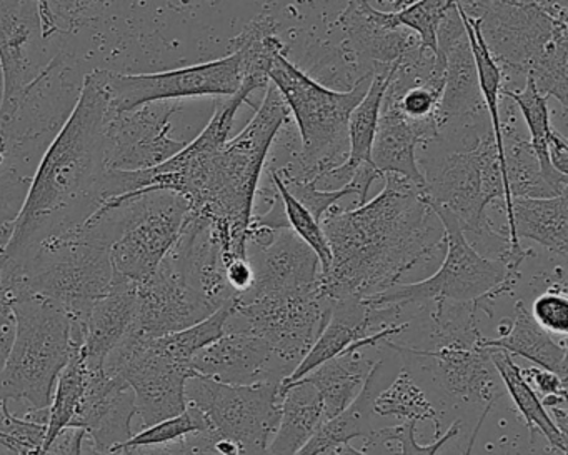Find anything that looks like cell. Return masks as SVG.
Masks as SVG:
<instances>
[{
  "label": "cell",
  "mask_w": 568,
  "mask_h": 455,
  "mask_svg": "<svg viewBox=\"0 0 568 455\" xmlns=\"http://www.w3.org/2000/svg\"><path fill=\"white\" fill-rule=\"evenodd\" d=\"M121 202L122 229L111 245L114 275L141 284L154 274L178 242L191 205L178 192L138 191L114 198Z\"/></svg>",
  "instance_id": "11"
},
{
  "label": "cell",
  "mask_w": 568,
  "mask_h": 455,
  "mask_svg": "<svg viewBox=\"0 0 568 455\" xmlns=\"http://www.w3.org/2000/svg\"><path fill=\"white\" fill-rule=\"evenodd\" d=\"M457 0H415L398 11L388 12V19L395 28L408 29L417 36L420 48L437 54V31L448 9L454 8Z\"/></svg>",
  "instance_id": "40"
},
{
  "label": "cell",
  "mask_w": 568,
  "mask_h": 455,
  "mask_svg": "<svg viewBox=\"0 0 568 455\" xmlns=\"http://www.w3.org/2000/svg\"><path fill=\"white\" fill-rule=\"evenodd\" d=\"M400 311L394 307H372L364 299H335L331 317L318 334L308 354L298 362L297 367L284 378L282 385L301 381L328 358L347 351L352 344L377 334L384 328L397 325Z\"/></svg>",
  "instance_id": "26"
},
{
  "label": "cell",
  "mask_w": 568,
  "mask_h": 455,
  "mask_svg": "<svg viewBox=\"0 0 568 455\" xmlns=\"http://www.w3.org/2000/svg\"><path fill=\"white\" fill-rule=\"evenodd\" d=\"M531 317L548 334L564 338L568 332V301L565 282L554 284L535 299Z\"/></svg>",
  "instance_id": "47"
},
{
  "label": "cell",
  "mask_w": 568,
  "mask_h": 455,
  "mask_svg": "<svg viewBox=\"0 0 568 455\" xmlns=\"http://www.w3.org/2000/svg\"><path fill=\"white\" fill-rule=\"evenodd\" d=\"M2 95H4V82H2V71H0V104H2Z\"/></svg>",
  "instance_id": "57"
},
{
  "label": "cell",
  "mask_w": 568,
  "mask_h": 455,
  "mask_svg": "<svg viewBox=\"0 0 568 455\" xmlns=\"http://www.w3.org/2000/svg\"><path fill=\"white\" fill-rule=\"evenodd\" d=\"M135 394L121 374L105 368H89L81 404L69 427L88 434L85 444L99 452L121 447L134 435Z\"/></svg>",
  "instance_id": "22"
},
{
  "label": "cell",
  "mask_w": 568,
  "mask_h": 455,
  "mask_svg": "<svg viewBox=\"0 0 568 455\" xmlns=\"http://www.w3.org/2000/svg\"><path fill=\"white\" fill-rule=\"evenodd\" d=\"M12 222L0 221V272L4 267V254L6 245H8L9 239H11Z\"/></svg>",
  "instance_id": "53"
},
{
  "label": "cell",
  "mask_w": 568,
  "mask_h": 455,
  "mask_svg": "<svg viewBox=\"0 0 568 455\" xmlns=\"http://www.w3.org/2000/svg\"><path fill=\"white\" fill-rule=\"evenodd\" d=\"M488 354H490L491 362H494L495 368H497L498 375L504 382L505 391L514 401L515 408L525 418L531 441H534L535 432L540 431V434H544L548 445L554 451L567 455V435L558 431L557 425L541 405L540 397L525 381L520 367L515 364L514 357L507 352L500 351V348H488Z\"/></svg>",
  "instance_id": "34"
},
{
  "label": "cell",
  "mask_w": 568,
  "mask_h": 455,
  "mask_svg": "<svg viewBox=\"0 0 568 455\" xmlns=\"http://www.w3.org/2000/svg\"><path fill=\"white\" fill-rule=\"evenodd\" d=\"M244 64L241 52L232 51L225 58L205 64L155 72V74L124 75L105 71V89L112 111H131L151 102L179 99L231 98L241 91Z\"/></svg>",
  "instance_id": "14"
},
{
  "label": "cell",
  "mask_w": 568,
  "mask_h": 455,
  "mask_svg": "<svg viewBox=\"0 0 568 455\" xmlns=\"http://www.w3.org/2000/svg\"><path fill=\"white\" fill-rule=\"evenodd\" d=\"M458 4V0H457ZM457 4L448 9L437 31L438 54L445 59V82L438 102V134L445 129L475 128L487 111L478 84L477 65Z\"/></svg>",
  "instance_id": "18"
},
{
  "label": "cell",
  "mask_w": 568,
  "mask_h": 455,
  "mask_svg": "<svg viewBox=\"0 0 568 455\" xmlns=\"http://www.w3.org/2000/svg\"><path fill=\"white\" fill-rule=\"evenodd\" d=\"M102 368L121 374L131 385L141 431L181 415L187 408L185 384L194 372L165 354L158 338L139 337L129 332L105 358Z\"/></svg>",
  "instance_id": "13"
},
{
  "label": "cell",
  "mask_w": 568,
  "mask_h": 455,
  "mask_svg": "<svg viewBox=\"0 0 568 455\" xmlns=\"http://www.w3.org/2000/svg\"><path fill=\"white\" fill-rule=\"evenodd\" d=\"M212 432H194L168 444L119 447L111 452H99L84 444V455H219Z\"/></svg>",
  "instance_id": "45"
},
{
  "label": "cell",
  "mask_w": 568,
  "mask_h": 455,
  "mask_svg": "<svg viewBox=\"0 0 568 455\" xmlns=\"http://www.w3.org/2000/svg\"><path fill=\"white\" fill-rule=\"evenodd\" d=\"M267 74L301 132V155L285 169L315 184L342 164L341 155L347 158L348 115L367 92L372 75H362L351 91H332L295 68L284 51L272 58Z\"/></svg>",
  "instance_id": "6"
},
{
  "label": "cell",
  "mask_w": 568,
  "mask_h": 455,
  "mask_svg": "<svg viewBox=\"0 0 568 455\" xmlns=\"http://www.w3.org/2000/svg\"><path fill=\"white\" fill-rule=\"evenodd\" d=\"M381 362H375L355 401L342 414L322 422L321 427L295 455H321L327 448L348 444L352 438L357 437L372 441L375 432L372 414H374V398L377 397V388L381 385Z\"/></svg>",
  "instance_id": "31"
},
{
  "label": "cell",
  "mask_w": 568,
  "mask_h": 455,
  "mask_svg": "<svg viewBox=\"0 0 568 455\" xmlns=\"http://www.w3.org/2000/svg\"><path fill=\"white\" fill-rule=\"evenodd\" d=\"M4 361H6V354L4 352L0 351V372H2V367H4ZM2 402V401H0Z\"/></svg>",
  "instance_id": "59"
},
{
  "label": "cell",
  "mask_w": 568,
  "mask_h": 455,
  "mask_svg": "<svg viewBox=\"0 0 568 455\" xmlns=\"http://www.w3.org/2000/svg\"><path fill=\"white\" fill-rule=\"evenodd\" d=\"M6 155V144H4V141H2V139H0V158H4Z\"/></svg>",
  "instance_id": "58"
},
{
  "label": "cell",
  "mask_w": 568,
  "mask_h": 455,
  "mask_svg": "<svg viewBox=\"0 0 568 455\" xmlns=\"http://www.w3.org/2000/svg\"><path fill=\"white\" fill-rule=\"evenodd\" d=\"M232 312H234V299L225 302L222 307H219L214 314L209 315L204 321L197 322V324L191 325L184 331L172 332V334L155 338H158V344L161 345L165 354L191 367L192 357L199 351L224 335L225 324H227Z\"/></svg>",
  "instance_id": "39"
},
{
  "label": "cell",
  "mask_w": 568,
  "mask_h": 455,
  "mask_svg": "<svg viewBox=\"0 0 568 455\" xmlns=\"http://www.w3.org/2000/svg\"><path fill=\"white\" fill-rule=\"evenodd\" d=\"M247 259L254 282L239 295L264 297L321 291V261L292 229L248 228Z\"/></svg>",
  "instance_id": "16"
},
{
  "label": "cell",
  "mask_w": 568,
  "mask_h": 455,
  "mask_svg": "<svg viewBox=\"0 0 568 455\" xmlns=\"http://www.w3.org/2000/svg\"><path fill=\"white\" fill-rule=\"evenodd\" d=\"M45 44L38 0H0L2 104L14 101L51 62L45 58Z\"/></svg>",
  "instance_id": "21"
},
{
  "label": "cell",
  "mask_w": 568,
  "mask_h": 455,
  "mask_svg": "<svg viewBox=\"0 0 568 455\" xmlns=\"http://www.w3.org/2000/svg\"><path fill=\"white\" fill-rule=\"evenodd\" d=\"M194 375L222 384L284 382L292 372L274 348L247 328H225L224 335L192 357Z\"/></svg>",
  "instance_id": "20"
},
{
  "label": "cell",
  "mask_w": 568,
  "mask_h": 455,
  "mask_svg": "<svg viewBox=\"0 0 568 455\" xmlns=\"http://www.w3.org/2000/svg\"><path fill=\"white\" fill-rule=\"evenodd\" d=\"M420 168L428 205L447 209L460 222L465 234L478 241H508L494 231L487 208L504 201V162L498 155L491 129L474 145L448 152L442 158L424 159Z\"/></svg>",
  "instance_id": "9"
},
{
  "label": "cell",
  "mask_w": 568,
  "mask_h": 455,
  "mask_svg": "<svg viewBox=\"0 0 568 455\" xmlns=\"http://www.w3.org/2000/svg\"><path fill=\"white\" fill-rule=\"evenodd\" d=\"M229 285L235 294H244L245 291L251 289L254 282V271H252L251 262L247 257L232 259L225 269Z\"/></svg>",
  "instance_id": "51"
},
{
  "label": "cell",
  "mask_w": 568,
  "mask_h": 455,
  "mask_svg": "<svg viewBox=\"0 0 568 455\" xmlns=\"http://www.w3.org/2000/svg\"><path fill=\"white\" fill-rule=\"evenodd\" d=\"M432 347H475L481 338L477 328L478 302H430Z\"/></svg>",
  "instance_id": "37"
},
{
  "label": "cell",
  "mask_w": 568,
  "mask_h": 455,
  "mask_svg": "<svg viewBox=\"0 0 568 455\" xmlns=\"http://www.w3.org/2000/svg\"><path fill=\"white\" fill-rule=\"evenodd\" d=\"M384 2H390V4H392V0H384Z\"/></svg>",
  "instance_id": "60"
},
{
  "label": "cell",
  "mask_w": 568,
  "mask_h": 455,
  "mask_svg": "<svg viewBox=\"0 0 568 455\" xmlns=\"http://www.w3.org/2000/svg\"><path fill=\"white\" fill-rule=\"evenodd\" d=\"M334 301L324 292L297 295H235L225 328H247L264 338L292 371L308 354L331 317Z\"/></svg>",
  "instance_id": "12"
},
{
  "label": "cell",
  "mask_w": 568,
  "mask_h": 455,
  "mask_svg": "<svg viewBox=\"0 0 568 455\" xmlns=\"http://www.w3.org/2000/svg\"><path fill=\"white\" fill-rule=\"evenodd\" d=\"M109 114L105 71L89 72L68 121L45 149L29 181L12 222L2 269L19 267L42 242L84 224L108 202Z\"/></svg>",
  "instance_id": "2"
},
{
  "label": "cell",
  "mask_w": 568,
  "mask_h": 455,
  "mask_svg": "<svg viewBox=\"0 0 568 455\" xmlns=\"http://www.w3.org/2000/svg\"><path fill=\"white\" fill-rule=\"evenodd\" d=\"M485 2H505V4H534V2H540V0H485Z\"/></svg>",
  "instance_id": "55"
},
{
  "label": "cell",
  "mask_w": 568,
  "mask_h": 455,
  "mask_svg": "<svg viewBox=\"0 0 568 455\" xmlns=\"http://www.w3.org/2000/svg\"><path fill=\"white\" fill-rule=\"evenodd\" d=\"M501 139H504L505 214H510L514 198L544 199L565 194L560 189L555 188L541 171L530 141L521 138L510 124H504V122H501Z\"/></svg>",
  "instance_id": "32"
},
{
  "label": "cell",
  "mask_w": 568,
  "mask_h": 455,
  "mask_svg": "<svg viewBox=\"0 0 568 455\" xmlns=\"http://www.w3.org/2000/svg\"><path fill=\"white\" fill-rule=\"evenodd\" d=\"M191 285L169 254L151 277L138 284V305L132 334L155 338L184 331L214 314Z\"/></svg>",
  "instance_id": "19"
},
{
  "label": "cell",
  "mask_w": 568,
  "mask_h": 455,
  "mask_svg": "<svg viewBox=\"0 0 568 455\" xmlns=\"http://www.w3.org/2000/svg\"><path fill=\"white\" fill-rule=\"evenodd\" d=\"M478 345L485 348H500L511 357L527 358L537 367L555 372L561 378H567V345L557 342L554 335L540 327L531 317L524 302H515V318L508 332H501L500 337L485 338L481 335Z\"/></svg>",
  "instance_id": "29"
},
{
  "label": "cell",
  "mask_w": 568,
  "mask_h": 455,
  "mask_svg": "<svg viewBox=\"0 0 568 455\" xmlns=\"http://www.w3.org/2000/svg\"><path fill=\"white\" fill-rule=\"evenodd\" d=\"M508 247L498 261L511 272H520V265L534 257L531 249H524L520 239L537 242L548 251L567 257L568 252V198L531 199L514 198L507 215Z\"/></svg>",
  "instance_id": "25"
},
{
  "label": "cell",
  "mask_w": 568,
  "mask_h": 455,
  "mask_svg": "<svg viewBox=\"0 0 568 455\" xmlns=\"http://www.w3.org/2000/svg\"><path fill=\"white\" fill-rule=\"evenodd\" d=\"M281 418L267 447V455H295L324 422L321 394L311 382L281 385Z\"/></svg>",
  "instance_id": "28"
},
{
  "label": "cell",
  "mask_w": 568,
  "mask_h": 455,
  "mask_svg": "<svg viewBox=\"0 0 568 455\" xmlns=\"http://www.w3.org/2000/svg\"><path fill=\"white\" fill-rule=\"evenodd\" d=\"M501 98L510 99L515 102L528 132H530V145L540 162L541 171L547 175L548 181L560 189L561 192L568 191V175L560 174L551 168L547 154V138L550 132V114H548V99L538 92L534 79L525 78V85L520 92L501 91Z\"/></svg>",
  "instance_id": "35"
},
{
  "label": "cell",
  "mask_w": 568,
  "mask_h": 455,
  "mask_svg": "<svg viewBox=\"0 0 568 455\" xmlns=\"http://www.w3.org/2000/svg\"><path fill=\"white\" fill-rule=\"evenodd\" d=\"M288 109L268 82L265 98L252 121L234 139L217 129L204 131L174 158L148 171H119L121 194L172 191L185 198L192 214L214 229L225 259L247 257L248 228L265 159L275 135L287 121Z\"/></svg>",
  "instance_id": "1"
},
{
  "label": "cell",
  "mask_w": 568,
  "mask_h": 455,
  "mask_svg": "<svg viewBox=\"0 0 568 455\" xmlns=\"http://www.w3.org/2000/svg\"><path fill=\"white\" fill-rule=\"evenodd\" d=\"M85 441H88L85 431L79 427H65L42 455H84Z\"/></svg>",
  "instance_id": "49"
},
{
  "label": "cell",
  "mask_w": 568,
  "mask_h": 455,
  "mask_svg": "<svg viewBox=\"0 0 568 455\" xmlns=\"http://www.w3.org/2000/svg\"><path fill=\"white\" fill-rule=\"evenodd\" d=\"M138 305V285L114 275L111 289L79 322H72L71 341L79 345L91 371L102 368L105 358L131 332Z\"/></svg>",
  "instance_id": "24"
},
{
  "label": "cell",
  "mask_w": 568,
  "mask_h": 455,
  "mask_svg": "<svg viewBox=\"0 0 568 455\" xmlns=\"http://www.w3.org/2000/svg\"><path fill=\"white\" fill-rule=\"evenodd\" d=\"M16 337L14 299L0 289V351L8 354Z\"/></svg>",
  "instance_id": "50"
},
{
  "label": "cell",
  "mask_w": 568,
  "mask_h": 455,
  "mask_svg": "<svg viewBox=\"0 0 568 455\" xmlns=\"http://www.w3.org/2000/svg\"><path fill=\"white\" fill-rule=\"evenodd\" d=\"M14 312L16 337L0 372V401L44 411L71 355L72 321L54 302L32 294L18 295Z\"/></svg>",
  "instance_id": "7"
},
{
  "label": "cell",
  "mask_w": 568,
  "mask_h": 455,
  "mask_svg": "<svg viewBox=\"0 0 568 455\" xmlns=\"http://www.w3.org/2000/svg\"><path fill=\"white\" fill-rule=\"evenodd\" d=\"M98 0H38L39 18L45 41L55 34H69L84 21Z\"/></svg>",
  "instance_id": "44"
},
{
  "label": "cell",
  "mask_w": 568,
  "mask_h": 455,
  "mask_svg": "<svg viewBox=\"0 0 568 455\" xmlns=\"http://www.w3.org/2000/svg\"><path fill=\"white\" fill-rule=\"evenodd\" d=\"M392 69L372 74L371 84L362 101L355 105L348 115L347 158L337 168L331 169L325 178L342 179L347 184L355 171L362 164H372V144L377 131L378 115H381L382 101L390 81ZM374 165V164H372ZM324 178V179H325Z\"/></svg>",
  "instance_id": "33"
},
{
  "label": "cell",
  "mask_w": 568,
  "mask_h": 455,
  "mask_svg": "<svg viewBox=\"0 0 568 455\" xmlns=\"http://www.w3.org/2000/svg\"><path fill=\"white\" fill-rule=\"evenodd\" d=\"M278 178L284 182L285 189L314 215L315 221L322 222L331 209L335 208L341 199L348 198V195H355V189L351 184H344L341 189L335 191H321L315 188L314 182L308 179L295 175L294 172L287 171V169H281L277 171Z\"/></svg>",
  "instance_id": "43"
},
{
  "label": "cell",
  "mask_w": 568,
  "mask_h": 455,
  "mask_svg": "<svg viewBox=\"0 0 568 455\" xmlns=\"http://www.w3.org/2000/svg\"><path fill=\"white\" fill-rule=\"evenodd\" d=\"M460 434V421H455L447 434L435 438L432 444L420 445L417 442V422H405L394 427L381 428L374 432L371 442H397L400 444V455H437L445 444Z\"/></svg>",
  "instance_id": "46"
},
{
  "label": "cell",
  "mask_w": 568,
  "mask_h": 455,
  "mask_svg": "<svg viewBox=\"0 0 568 455\" xmlns=\"http://www.w3.org/2000/svg\"><path fill=\"white\" fill-rule=\"evenodd\" d=\"M444 229L445 257L438 271L414 284H397L381 294L365 297L372 307H394L402 312L407 305L435 301L478 302L490 312L501 295L514 294L520 272H511L498 259L478 252L447 209L430 205Z\"/></svg>",
  "instance_id": "8"
},
{
  "label": "cell",
  "mask_w": 568,
  "mask_h": 455,
  "mask_svg": "<svg viewBox=\"0 0 568 455\" xmlns=\"http://www.w3.org/2000/svg\"><path fill=\"white\" fill-rule=\"evenodd\" d=\"M424 189L388 174L377 198L352 211L331 209L325 214L321 225L332 262L321 289L328 299H365L388 291L444 247V229Z\"/></svg>",
  "instance_id": "3"
},
{
  "label": "cell",
  "mask_w": 568,
  "mask_h": 455,
  "mask_svg": "<svg viewBox=\"0 0 568 455\" xmlns=\"http://www.w3.org/2000/svg\"><path fill=\"white\" fill-rule=\"evenodd\" d=\"M547 154L551 168L560 174L568 175V144L567 139L555 131L554 128L548 132L547 138Z\"/></svg>",
  "instance_id": "52"
},
{
  "label": "cell",
  "mask_w": 568,
  "mask_h": 455,
  "mask_svg": "<svg viewBox=\"0 0 568 455\" xmlns=\"http://www.w3.org/2000/svg\"><path fill=\"white\" fill-rule=\"evenodd\" d=\"M415 0H392V4H395V8H404V6L412 4Z\"/></svg>",
  "instance_id": "56"
},
{
  "label": "cell",
  "mask_w": 568,
  "mask_h": 455,
  "mask_svg": "<svg viewBox=\"0 0 568 455\" xmlns=\"http://www.w3.org/2000/svg\"><path fill=\"white\" fill-rule=\"evenodd\" d=\"M321 455H367L365 452L358 451V448L352 447L351 442L348 444L335 445V447L327 448L322 452Z\"/></svg>",
  "instance_id": "54"
},
{
  "label": "cell",
  "mask_w": 568,
  "mask_h": 455,
  "mask_svg": "<svg viewBox=\"0 0 568 455\" xmlns=\"http://www.w3.org/2000/svg\"><path fill=\"white\" fill-rule=\"evenodd\" d=\"M211 432L207 418L204 417L199 408L187 405L181 415L165 418L151 427L142 428L138 434L132 435L121 447H142V445L168 444V442L178 441L185 435L194 432ZM119 448V447H118Z\"/></svg>",
  "instance_id": "42"
},
{
  "label": "cell",
  "mask_w": 568,
  "mask_h": 455,
  "mask_svg": "<svg viewBox=\"0 0 568 455\" xmlns=\"http://www.w3.org/2000/svg\"><path fill=\"white\" fill-rule=\"evenodd\" d=\"M375 362L367 361L362 351H344L305 375L324 405V421L342 414L355 401L371 374Z\"/></svg>",
  "instance_id": "30"
},
{
  "label": "cell",
  "mask_w": 568,
  "mask_h": 455,
  "mask_svg": "<svg viewBox=\"0 0 568 455\" xmlns=\"http://www.w3.org/2000/svg\"><path fill=\"white\" fill-rule=\"evenodd\" d=\"M281 382L222 384L192 375L185 384L187 405L207 418L215 437L234 442L242 455H267L281 418Z\"/></svg>",
  "instance_id": "10"
},
{
  "label": "cell",
  "mask_w": 568,
  "mask_h": 455,
  "mask_svg": "<svg viewBox=\"0 0 568 455\" xmlns=\"http://www.w3.org/2000/svg\"><path fill=\"white\" fill-rule=\"evenodd\" d=\"M88 377V364H85L84 357L79 351V345L72 342L71 355H69L68 364L59 374L51 405H49L48 435H45L44 451L65 427L71 425L72 417H74L75 411L81 404Z\"/></svg>",
  "instance_id": "36"
},
{
  "label": "cell",
  "mask_w": 568,
  "mask_h": 455,
  "mask_svg": "<svg viewBox=\"0 0 568 455\" xmlns=\"http://www.w3.org/2000/svg\"><path fill=\"white\" fill-rule=\"evenodd\" d=\"M271 181L274 184L275 191L281 195L282 202H284L288 228L317 254L322 265V274H325L328 267H331L332 254L327 237H325L324 231H322L321 222L315 221L314 215L285 189L277 171H271Z\"/></svg>",
  "instance_id": "41"
},
{
  "label": "cell",
  "mask_w": 568,
  "mask_h": 455,
  "mask_svg": "<svg viewBox=\"0 0 568 455\" xmlns=\"http://www.w3.org/2000/svg\"><path fill=\"white\" fill-rule=\"evenodd\" d=\"M115 224L95 211L84 224L42 242L19 267L2 269L0 289L12 299L22 294L48 299L79 322L111 289V245Z\"/></svg>",
  "instance_id": "4"
},
{
  "label": "cell",
  "mask_w": 568,
  "mask_h": 455,
  "mask_svg": "<svg viewBox=\"0 0 568 455\" xmlns=\"http://www.w3.org/2000/svg\"><path fill=\"white\" fill-rule=\"evenodd\" d=\"M374 414L405 422L434 421L435 437H440V418L425 392L415 384L410 371L402 368L390 387L374 398Z\"/></svg>",
  "instance_id": "38"
},
{
  "label": "cell",
  "mask_w": 568,
  "mask_h": 455,
  "mask_svg": "<svg viewBox=\"0 0 568 455\" xmlns=\"http://www.w3.org/2000/svg\"><path fill=\"white\" fill-rule=\"evenodd\" d=\"M521 375H524L527 384L534 388L538 397H551V395H567V378H561L555 372L547 371V368L530 365V367H520Z\"/></svg>",
  "instance_id": "48"
},
{
  "label": "cell",
  "mask_w": 568,
  "mask_h": 455,
  "mask_svg": "<svg viewBox=\"0 0 568 455\" xmlns=\"http://www.w3.org/2000/svg\"><path fill=\"white\" fill-rule=\"evenodd\" d=\"M438 139L435 122H414L400 114L394 105L382 102L377 131L372 144V164L381 178L394 174L424 185V175L418 168V144Z\"/></svg>",
  "instance_id": "27"
},
{
  "label": "cell",
  "mask_w": 568,
  "mask_h": 455,
  "mask_svg": "<svg viewBox=\"0 0 568 455\" xmlns=\"http://www.w3.org/2000/svg\"><path fill=\"white\" fill-rule=\"evenodd\" d=\"M390 351L400 355L402 358H417L422 368L432 375L435 382L440 385L442 391L447 392L450 397L467 404H478L481 407L478 424L471 432L467 451L464 455H471L475 438L484 424L491 407L507 394L504 382L491 362L488 348L475 345V347H430L417 348L410 345H400L384 341Z\"/></svg>",
  "instance_id": "15"
},
{
  "label": "cell",
  "mask_w": 568,
  "mask_h": 455,
  "mask_svg": "<svg viewBox=\"0 0 568 455\" xmlns=\"http://www.w3.org/2000/svg\"><path fill=\"white\" fill-rule=\"evenodd\" d=\"M468 18L478 19L481 38L505 75L534 79L538 92L568 105L567 2L540 0L505 4L458 0Z\"/></svg>",
  "instance_id": "5"
},
{
  "label": "cell",
  "mask_w": 568,
  "mask_h": 455,
  "mask_svg": "<svg viewBox=\"0 0 568 455\" xmlns=\"http://www.w3.org/2000/svg\"><path fill=\"white\" fill-rule=\"evenodd\" d=\"M337 24L345 36V54L367 65L371 75L394 68L420 46L414 32L395 28L388 12L375 9L371 0H348Z\"/></svg>",
  "instance_id": "23"
},
{
  "label": "cell",
  "mask_w": 568,
  "mask_h": 455,
  "mask_svg": "<svg viewBox=\"0 0 568 455\" xmlns=\"http://www.w3.org/2000/svg\"><path fill=\"white\" fill-rule=\"evenodd\" d=\"M172 101L112 111L105 124V161L112 171H148L174 158L185 142L172 138Z\"/></svg>",
  "instance_id": "17"
}]
</instances>
